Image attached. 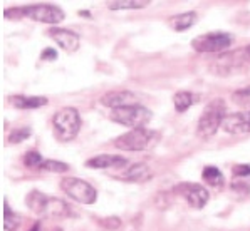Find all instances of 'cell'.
I'll return each instance as SVG.
<instances>
[{
	"mask_svg": "<svg viewBox=\"0 0 250 231\" xmlns=\"http://www.w3.org/2000/svg\"><path fill=\"white\" fill-rule=\"evenodd\" d=\"M233 99H235V102H237V99H240L238 102H244V101H247V99H250V86L235 92V94H233Z\"/></svg>",
	"mask_w": 250,
	"mask_h": 231,
	"instance_id": "cell-28",
	"label": "cell"
},
{
	"mask_svg": "<svg viewBox=\"0 0 250 231\" xmlns=\"http://www.w3.org/2000/svg\"><path fill=\"white\" fill-rule=\"evenodd\" d=\"M57 59V52L54 49H44L41 54V60H56Z\"/></svg>",
	"mask_w": 250,
	"mask_h": 231,
	"instance_id": "cell-29",
	"label": "cell"
},
{
	"mask_svg": "<svg viewBox=\"0 0 250 231\" xmlns=\"http://www.w3.org/2000/svg\"><path fill=\"white\" fill-rule=\"evenodd\" d=\"M44 171H49V173H66L69 171V164L67 163H61V161H44V164H42V168Z\"/></svg>",
	"mask_w": 250,
	"mask_h": 231,
	"instance_id": "cell-22",
	"label": "cell"
},
{
	"mask_svg": "<svg viewBox=\"0 0 250 231\" xmlns=\"http://www.w3.org/2000/svg\"><path fill=\"white\" fill-rule=\"evenodd\" d=\"M103 226L111 228V230H116L121 226V219L119 218H106V219H103Z\"/></svg>",
	"mask_w": 250,
	"mask_h": 231,
	"instance_id": "cell-27",
	"label": "cell"
},
{
	"mask_svg": "<svg viewBox=\"0 0 250 231\" xmlns=\"http://www.w3.org/2000/svg\"><path fill=\"white\" fill-rule=\"evenodd\" d=\"M175 192L183 196L188 205L191 208H195V210H202V208L208 203V191H207L202 184L182 183L175 188Z\"/></svg>",
	"mask_w": 250,
	"mask_h": 231,
	"instance_id": "cell-9",
	"label": "cell"
},
{
	"mask_svg": "<svg viewBox=\"0 0 250 231\" xmlns=\"http://www.w3.org/2000/svg\"><path fill=\"white\" fill-rule=\"evenodd\" d=\"M7 101L17 109H37L47 104L44 96H10Z\"/></svg>",
	"mask_w": 250,
	"mask_h": 231,
	"instance_id": "cell-15",
	"label": "cell"
},
{
	"mask_svg": "<svg viewBox=\"0 0 250 231\" xmlns=\"http://www.w3.org/2000/svg\"><path fill=\"white\" fill-rule=\"evenodd\" d=\"M19 226V216L10 210V206L7 203H3V228L7 231H15Z\"/></svg>",
	"mask_w": 250,
	"mask_h": 231,
	"instance_id": "cell-21",
	"label": "cell"
},
{
	"mask_svg": "<svg viewBox=\"0 0 250 231\" xmlns=\"http://www.w3.org/2000/svg\"><path fill=\"white\" fill-rule=\"evenodd\" d=\"M30 136V129L29 128H19V129H14L12 133L9 134V142L12 144H17V142L27 139Z\"/></svg>",
	"mask_w": 250,
	"mask_h": 231,
	"instance_id": "cell-24",
	"label": "cell"
},
{
	"mask_svg": "<svg viewBox=\"0 0 250 231\" xmlns=\"http://www.w3.org/2000/svg\"><path fill=\"white\" fill-rule=\"evenodd\" d=\"M24 164L27 168H42V164H44V159H42V156L37 151H29L25 153L24 156Z\"/></svg>",
	"mask_w": 250,
	"mask_h": 231,
	"instance_id": "cell-23",
	"label": "cell"
},
{
	"mask_svg": "<svg viewBox=\"0 0 250 231\" xmlns=\"http://www.w3.org/2000/svg\"><path fill=\"white\" fill-rule=\"evenodd\" d=\"M247 60H250V56L245 49H242V51L229 52V54H225V56L218 57V59L215 60L213 69L224 76V74H229V72L238 71V69L242 67V64H245Z\"/></svg>",
	"mask_w": 250,
	"mask_h": 231,
	"instance_id": "cell-10",
	"label": "cell"
},
{
	"mask_svg": "<svg viewBox=\"0 0 250 231\" xmlns=\"http://www.w3.org/2000/svg\"><path fill=\"white\" fill-rule=\"evenodd\" d=\"M25 205L42 218H67L71 214V208L66 201L41 191H30L25 198Z\"/></svg>",
	"mask_w": 250,
	"mask_h": 231,
	"instance_id": "cell-1",
	"label": "cell"
},
{
	"mask_svg": "<svg viewBox=\"0 0 250 231\" xmlns=\"http://www.w3.org/2000/svg\"><path fill=\"white\" fill-rule=\"evenodd\" d=\"M123 178L126 181H131V183H145V181L153 178V171L146 164L138 163L133 164L131 168H128V171L123 174Z\"/></svg>",
	"mask_w": 250,
	"mask_h": 231,
	"instance_id": "cell-16",
	"label": "cell"
},
{
	"mask_svg": "<svg viewBox=\"0 0 250 231\" xmlns=\"http://www.w3.org/2000/svg\"><path fill=\"white\" fill-rule=\"evenodd\" d=\"M111 119L118 124H123L126 128L131 129H143L146 128L149 121H151V111L146 107L134 104V106L119 107V109H113L111 113Z\"/></svg>",
	"mask_w": 250,
	"mask_h": 231,
	"instance_id": "cell-5",
	"label": "cell"
},
{
	"mask_svg": "<svg viewBox=\"0 0 250 231\" xmlns=\"http://www.w3.org/2000/svg\"><path fill=\"white\" fill-rule=\"evenodd\" d=\"M233 37L229 32H208L191 40V47L198 52H222L232 45Z\"/></svg>",
	"mask_w": 250,
	"mask_h": 231,
	"instance_id": "cell-8",
	"label": "cell"
},
{
	"mask_svg": "<svg viewBox=\"0 0 250 231\" xmlns=\"http://www.w3.org/2000/svg\"><path fill=\"white\" fill-rule=\"evenodd\" d=\"M197 102H198V96L188 91L176 92L175 97H173V104H175V109L178 111V113H185V111L190 109V107Z\"/></svg>",
	"mask_w": 250,
	"mask_h": 231,
	"instance_id": "cell-18",
	"label": "cell"
},
{
	"mask_svg": "<svg viewBox=\"0 0 250 231\" xmlns=\"http://www.w3.org/2000/svg\"><path fill=\"white\" fill-rule=\"evenodd\" d=\"M202 178L205 183H208L210 186H222L224 184V174L217 166H207L202 173Z\"/></svg>",
	"mask_w": 250,
	"mask_h": 231,
	"instance_id": "cell-20",
	"label": "cell"
},
{
	"mask_svg": "<svg viewBox=\"0 0 250 231\" xmlns=\"http://www.w3.org/2000/svg\"><path fill=\"white\" fill-rule=\"evenodd\" d=\"M61 190L81 205H92L98 199V192L94 188L79 178H64L61 181Z\"/></svg>",
	"mask_w": 250,
	"mask_h": 231,
	"instance_id": "cell-7",
	"label": "cell"
},
{
	"mask_svg": "<svg viewBox=\"0 0 250 231\" xmlns=\"http://www.w3.org/2000/svg\"><path fill=\"white\" fill-rule=\"evenodd\" d=\"M158 142V134L149 129H131L116 137L114 146L121 151H145Z\"/></svg>",
	"mask_w": 250,
	"mask_h": 231,
	"instance_id": "cell-4",
	"label": "cell"
},
{
	"mask_svg": "<svg viewBox=\"0 0 250 231\" xmlns=\"http://www.w3.org/2000/svg\"><path fill=\"white\" fill-rule=\"evenodd\" d=\"M170 27L176 32H183L188 30L190 27H193L197 24V14L195 12H183V14H176L170 19Z\"/></svg>",
	"mask_w": 250,
	"mask_h": 231,
	"instance_id": "cell-17",
	"label": "cell"
},
{
	"mask_svg": "<svg viewBox=\"0 0 250 231\" xmlns=\"http://www.w3.org/2000/svg\"><path fill=\"white\" fill-rule=\"evenodd\" d=\"M245 51H247V54L250 56V45H247V47H245Z\"/></svg>",
	"mask_w": 250,
	"mask_h": 231,
	"instance_id": "cell-31",
	"label": "cell"
},
{
	"mask_svg": "<svg viewBox=\"0 0 250 231\" xmlns=\"http://www.w3.org/2000/svg\"><path fill=\"white\" fill-rule=\"evenodd\" d=\"M222 129L229 134H247L250 133V111L247 113L227 114L222 122Z\"/></svg>",
	"mask_w": 250,
	"mask_h": 231,
	"instance_id": "cell-11",
	"label": "cell"
},
{
	"mask_svg": "<svg viewBox=\"0 0 250 231\" xmlns=\"http://www.w3.org/2000/svg\"><path fill=\"white\" fill-rule=\"evenodd\" d=\"M30 231H39V225H36V226H34L32 230H30Z\"/></svg>",
	"mask_w": 250,
	"mask_h": 231,
	"instance_id": "cell-30",
	"label": "cell"
},
{
	"mask_svg": "<svg viewBox=\"0 0 250 231\" xmlns=\"http://www.w3.org/2000/svg\"><path fill=\"white\" fill-rule=\"evenodd\" d=\"M128 164V159L121 156H111V154H99L86 161V166L92 169H107V168H123Z\"/></svg>",
	"mask_w": 250,
	"mask_h": 231,
	"instance_id": "cell-14",
	"label": "cell"
},
{
	"mask_svg": "<svg viewBox=\"0 0 250 231\" xmlns=\"http://www.w3.org/2000/svg\"><path fill=\"white\" fill-rule=\"evenodd\" d=\"M54 133L57 139L67 142L72 141L79 134L81 129V116L74 107H62L52 117Z\"/></svg>",
	"mask_w": 250,
	"mask_h": 231,
	"instance_id": "cell-3",
	"label": "cell"
},
{
	"mask_svg": "<svg viewBox=\"0 0 250 231\" xmlns=\"http://www.w3.org/2000/svg\"><path fill=\"white\" fill-rule=\"evenodd\" d=\"M3 17L10 19V20H19V19L24 17V15H22V7H15V9L5 10V12H3Z\"/></svg>",
	"mask_w": 250,
	"mask_h": 231,
	"instance_id": "cell-25",
	"label": "cell"
},
{
	"mask_svg": "<svg viewBox=\"0 0 250 231\" xmlns=\"http://www.w3.org/2000/svg\"><path fill=\"white\" fill-rule=\"evenodd\" d=\"M101 104L106 107H111V109H119V107L134 106L136 97L129 91H111L101 97Z\"/></svg>",
	"mask_w": 250,
	"mask_h": 231,
	"instance_id": "cell-13",
	"label": "cell"
},
{
	"mask_svg": "<svg viewBox=\"0 0 250 231\" xmlns=\"http://www.w3.org/2000/svg\"><path fill=\"white\" fill-rule=\"evenodd\" d=\"M22 15L29 17L30 20L42 22V24H61L66 19L62 9L52 3H36V5H25L22 7Z\"/></svg>",
	"mask_w": 250,
	"mask_h": 231,
	"instance_id": "cell-6",
	"label": "cell"
},
{
	"mask_svg": "<svg viewBox=\"0 0 250 231\" xmlns=\"http://www.w3.org/2000/svg\"><path fill=\"white\" fill-rule=\"evenodd\" d=\"M225 102L222 99H215L208 106L203 109L202 116L198 119L197 126V134L202 139H208L213 136L218 129L222 128V122L225 117Z\"/></svg>",
	"mask_w": 250,
	"mask_h": 231,
	"instance_id": "cell-2",
	"label": "cell"
},
{
	"mask_svg": "<svg viewBox=\"0 0 250 231\" xmlns=\"http://www.w3.org/2000/svg\"><path fill=\"white\" fill-rule=\"evenodd\" d=\"M56 231H62V230H56Z\"/></svg>",
	"mask_w": 250,
	"mask_h": 231,
	"instance_id": "cell-32",
	"label": "cell"
},
{
	"mask_svg": "<svg viewBox=\"0 0 250 231\" xmlns=\"http://www.w3.org/2000/svg\"><path fill=\"white\" fill-rule=\"evenodd\" d=\"M146 5H149L148 0H114L109 2L107 7L111 10H129V9H145Z\"/></svg>",
	"mask_w": 250,
	"mask_h": 231,
	"instance_id": "cell-19",
	"label": "cell"
},
{
	"mask_svg": "<svg viewBox=\"0 0 250 231\" xmlns=\"http://www.w3.org/2000/svg\"><path fill=\"white\" fill-rule=\"evenodd\" d=\"M49 36L52 40L57 42L59 47H62L66 52H76L79 49V36L72 30L61 29V27H52L49 30Z\"/></svg>",
	"mask_w": 250,
	"mask_h": 231,
	"instance_id": "cell-12",
	"label": "cell"
},
{
	"mask_svg": "<svg viewBox=\"0 0 250 231\" xmlns=\"http://www.w3.org/2000/svg\"><path fill=\"white\" fill-rule=\"evenodd\" d=\"M233 176L242 178V176H250V164H238L233 168Z\"/></svg>",
	"mask_w": 250,
	"mask_h": 231,
	"instance_id": "cell-26",
	"label": "cell"
}]
</instances>
